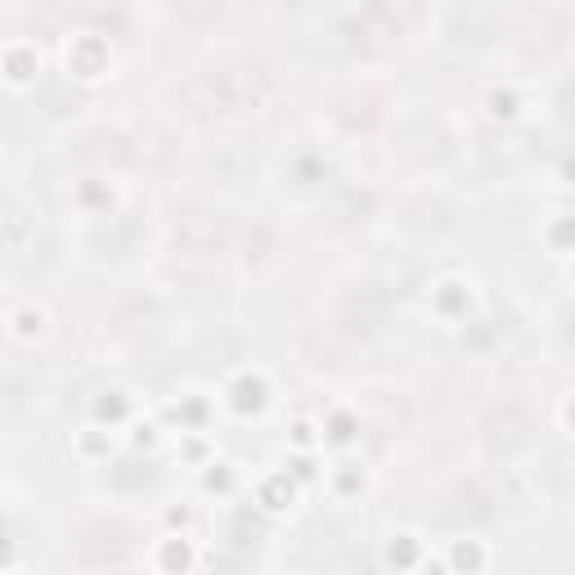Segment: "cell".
Here are the masks:
<instances>
[{
	"label": "cell",
	"instance_id": "6da1fadb",
	"mask_svg": "<svg viewBox=\"0 0 575 575\" xmlns=\"http://www.w3.org/2000/svg\"><path fill=\"white\" fill-rule=\"evenodd\" d=\"M180 238L194 252H216L221 244H225V225L221 221H212L207 212H194V216H184V225H180Z\"/></svg>",
	"mask_w": 575,
	"mask_h": 575
}]
</instances>
